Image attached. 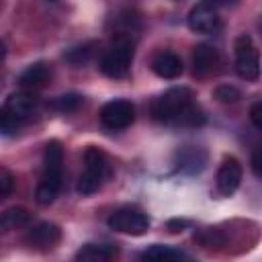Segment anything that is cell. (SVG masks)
<instances>
[{"label":"cell","instance_id":"6da1fadb","mask_svg":"<svg viewBox=\"0 0 262 262\" xmlns=\"http://www.w3.org/2000/svg\"><path fill=\"white\" fill-rule=\"evenodd\" d=\"M151 117L164 125L176 127H201L205 123L203 111L194 104L190 88L176 86L158 96L151 104Z\"/></svg>","mask_w":262,"mask_h":262},{"label":"cell","instance_id":"7a4b0ae2","mask_svg":"<svg viewBox=\"0 0 262 262\" xmlns=\"http://www.w3.org/2000/svg\"><path fill=\"white\" fill-rule=\"evenodd\" d=\"M63 184V147L57 139L45 143L43 154V174L35 190V199L39 205H49L55 201Z\"/></svg>","mask_w":262,"mask_h":262},{"label":"cell","instance_id":"3957f363","mask_svg":"<svg viewBox=\"0 0 262 262\" xmlns=\"http://www.w3.org/2000/svg\"><path fill=\"white\" fill-rule=\"evenodd\" d=\"M111 176V162L106 158V154L100 147H86L84 151V172L78 178L76 190L82 196L94 194L96 190H100L102 182Z\"/></svg>","mask_w":262,"mask_h":262},{"label":"cell","instance_id":"277c9868","mask_svg":"<svg viewBox=\"0 0 262 262\" xmlns=\"http://www.w3.org/2000/svg\"><path fill=\"white\" fill-rule=\"evenodd\" d=\"M133 53H135V45L131 41V37L123 35V37H115L113 45L102 53L100 57V72L113 80L125 78L129 74L131 61H133Z\"/></svg>","mask_w":262,"mask_h":262},{"label":"cell","instance_id":"5b68a950","mask_svg":"<svg viewBox=\"0 0 262 262\" xmlns=\"http://www.w3.org/2000/svg\"><path fill=\"white\" fill-rule=\"evenodd\" d=\"M106 225L113 231L127 235H143L149 229V217L137 207H123L108 215Z\"/></svg>","mask_w":262,"mask_h":262},{"label":"cell","instance_id":"8992f818","mask_svg":"<svg viewBox=\"0 0 262 262\" xmlns=\"http://www.w3.org/2000/svg\"><path fill=\"white\" fill-rule=\"evenodd\" d=\"M235 70L244 80H256L260 76V55L250 35H239L233 43Z\"/></svg>","mask_w":262,"mask_h":262},{"label":"cell","instance_id":"52a82bcc","mask_svg":"<svg viewBox=\"0 0 262 262\" xmlns=\"http://www.w3.org/2000/svg\"><path fill=\"white\" fill-rule=\"evenodd\" d=\"M98 117L102 127H106L108 131H121L135 121V106L125 98H115L100 108Z\"/></svg>","mask_w":262,"mask_h":262},{"label":"cell","instance_id":"ba28073f","mask_svg":"<svg viewBox=\"0 0 262 262\" xmlns=\"http://www.w3.org/2000/svg\"><path fill=\"white\" fill-rule=\"evenodd\" d=\"M188 29L194 33H213L219 25V14L213 2H199L190 8L186 16Z\"/></svg>","mask_w":262,"mask_h":262},{"label":"cell","instance_id":"9c48e42d","mask_svg":"<svg viewBox=\"0 0 262 262\" xmlns=\"http://www.w3.org/2000/svg\"><path fill=\"white\" fill-rule=\"evenodd\" d=\"M61 239V229L55 225V223H49V221H43V223H37L35 227H31L25 235V244L33 250H51L53 246H57Z\"/></svg>","mask_w":262,"mask_h":262},{"label":"cell","instance_id":"30bf717a","mask_svg":"<svg viewBox=\"0 0 262 262\" xmlns=\"http://www.w3.org/2000/svg\"><path fill=\"white\" fill-rule=\"evenodd\" d=\"M39 104V98L33 94V92H27V90H20V92H12L6 100H4V106H2V113L14 117L16 121L25 123L31 119V115L35 113Z\"/></svg>","mask_w":262,"mask_h":262},{"label":"cell","instance_id":"8fae6325","mask_svg":"<svg viewBox=\"0 0 262 262\" xmlns=\"http://www.w3.org/2000/svg\"><path fill=\"white\" fill-rule=\"evenodd\" d=\"M239 182H242V164L233 156L223 158V162H221V166L217 170V178H215L219 194L231 196L237 190Z\"/></svg>","mask_w":262,"mask_h":262},{"label":"cell","instance_id":"7c38bea8","mask_svg":"<svg viewBox=\"0 0 262 262\" xmlns=\"http://www.w3.org/2000/svg\"><path fill=\"white\" fill-rule=\"evenodd\" d=\"M207 164V151L199 145H182L176 151V168L184 174H199Z\"/></svg>","mask_w":262,"mask_h":262},{"label":"cell","instance_id":"4fadbf2b","mask_svg":"<svg viewBox=\"0 0 262 262\" xmlns=\"http://www.w3.org/2000/svg\"><path fill=\"white\" fill-rule=\"evenodd\" d=\"M49 80H51V66L47 61H35L27 70L20 72L18 86L23 90H27V92H33V90L43 88Z\"/></svg>","mask_w":262,"mask_h":262},{"label":"cell","instance_id":"5bb4252c","mask_svg":"<svg viewBox=\"0 0 262 262\" xmlns=\"http://www.w3.org/2000/svg\"><path fill=\"white\" fill-rule=\"evenodd\" d=\"M219 63V53L213 45H196L192 51V70L196 76H209L211 72L217 70Z\"/></svg>","mask_w":262,"mask_h":262},{"label":"cell","instance_id":"9a60e30c","mask_svg":"<svg viewBox=\"0 0 262 262\" xmlns=\"http://www.w3.org/2000/svg\"><path fill=\"white\" fill-rule=\"evenodd\" d=\"M151 70L164 80H174L182 74V59L174 51H160L151 61Z\"/></svg>","mask_w":262,"mask_h":262},{"label":"cell","instance_id":"2e32d148","mask_svg":"<svg viewBox=\"0 0 262 262\" xmlns=\"http://www.w3.org/2000/svg\"><path fill=\"white\" fill-rule=\"evenodd\" d=\"M117 254L119 248L115 244H86L76 252L74 262H111Z\"/></svg>","mask_w":262,"mask_h":262},{"label":"cell","instance_id":"e0dca14e","mask_svg":"<svg viewBox=\"0 0 262 262\" xmlns=\"http://www.w3.org/2000/svg\"><path fill=\"white\" fill-rule=\"evenodd\" d=\"M137 262H192L182 252L172 250L168 246H151L147 248Z\"/></svg>","mask_w":262,"mask_h":262},{"label":"cell","instance_id":"ac0fdd59","mask_svg":"<svg viewBox=\"0 0 262 262\" xmlns=\"http://www.w3.org/2000/svg\"><path fill=\"white\" fill-rule=\"evenodd\" d=\"M31 221V213L23 207H10L2 213V219H0V225H2V231H12V229H18V227H25L27 223Z\"/></svg>","mask_w":262,"mask_h":262},{"label":"cell","instance_id":"d6986e66","mask_svg":"<svg viewBox=\"0 0 262 262\" xmlns=\"http://www.w3.org/2000/svg\"><path fill=\"white\" fill-rule=\"evenodd\" d=\"M94 47H96V43H82V45H76V47H72V49H68L66 53H63V57H66V61H70L72 66H82V63H86L90 57H92V53H94Z\"/></svg>","mask_w":262,"mask_h":262},{"label":"cell","instance_id":"ffe728a7","mask_svg":"<svg viewBox=\"0 0 262 262\" xmlns=\"http://www.w3.org/2000/svg\"><path fill=\"white\" fill-rule=\"evenodd\" d=\"M80 104H82V96L76 94V92H68V94H61V96H55L51 102H47V106L57 111V113H72Z\"/></svg>","mask_w":262,"mask_h":262},{"label":"cell","instance_id":"44dd1931","mask_svg":"<svg viewBox=\"0 0 262 262\" xmlns=\"http://www.w3.org/2000/svg\"><path fill=\"white\" fill-rule=\"evenodd\" d=\"M215 98H217L219 102L233 104V102H237V100L242 98V94H239V90H237L235 86L223 84V86H217V88H215Z\"/></svg>","mask_w":262,"mask_h":262},{"label":"cell","instance_id":"7402d4cb","mask_svg":"<svg viewBox=\"0 0 262 262\" xmlns=\"http://www.w3.org/2000/svg\"><path fill=\"white\" fill-rule=\"evenodd\" d=\"M20 121H16L14 117H10V115H6V113H2L0 115V131H2V135H14L18 129H20Z\"/></svg>","mask_w":262,"mask_h":262},{"label":"cell","instance_id":"603a6c76","mask_svg":"<svg viewBox=\"0 0 262 262\" xmlns=\"http://www.w3.org/2000/svg\"><path fill=\"white\" fill-rule=\"evenodd\" d=\"M12 186H14V176L6 168H2L0 170V194L2 196H8L12 192Z\"/></svg>","mask_w":262,"mask_h":262},{"label":"cell","instance_id":"cb8c5ba5","mask_svg":"<svg viewBox=\"0 0 262 262\" xmlns=\"http://www.w3.org/2000/svg\"><path fill=\"white\" fill-rule=\"evenodd\" d=\"M252 170H254V174L262 180V145L252 154Z\"/></svg>","mask_w":262,"mask_h":262},{"label":"cell","instance_id":"d4e9b609","mask_svg":"<svg viewBox=\"0 0 262 262\" xmlns=\"http://www.w3.org/2000/svg\"><path fill=\"white\" fill-rule=\"evenodd\" d=\"M250 121L254 123V127L262 129V102H256V104L250 108Z\"/></svg>","mask_w":262,"mask_h":262},{"label":"cell","instance_id":"484cf974","mask_svg":"<svg viewBox=\"0 0 262 262\" xmlns=\"http://www.w3.org/2000/svg\"><path fill=\"white\" fill-rule=\"evenodd\" d=\"M188 227V221L186 219H170L168 221V229L172 233H178V231H184Z\"/></svg>","mask_w":262,"mask_h":262},{"label":"cell","instance_id":"4316f807","mask_svg":"<svg viewBox=\"0 0 262 262\" xmlns=\"http://www.w3.org/2000/svg\"><path fill=\"white\" fill-rule=\"evenodd\" d=\"M260 27H262V20H260Z\"/></svg>","mask_w":262,"mask_h":262}]
</instances>
